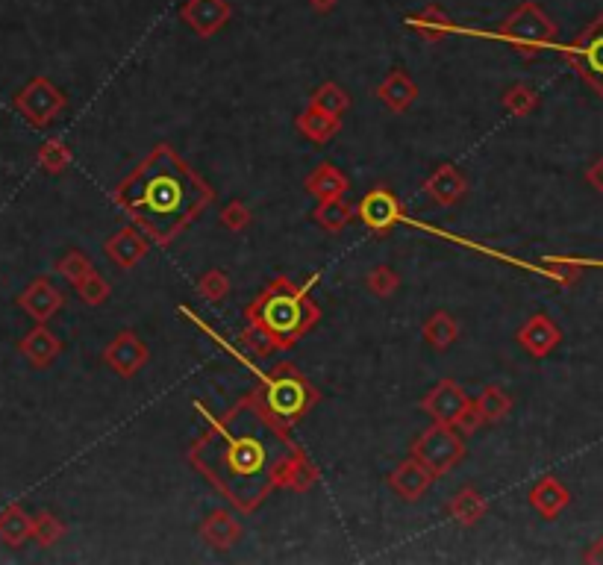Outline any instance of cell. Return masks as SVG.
<instances>
[{"label": "cell", "instance_id": "cell-38", "mask_svg": "<svg viewBox=\"0 0 603 565\" xmlns=\"http://www.w3.org/2000/svg\"><path fill=\"white\" fill-rule=\"evenodd\" d=\"M68 159H71V154H68V148L62 145V142H48L42 151H39V162H42V168L45 171H51V174H59L65 165H68Z\"/></svg>", "mask_w": 603, "mask_h": 565}, {"label": "cell", "instance_id": "cell-37", "mask_svg": "<svg viewBox=\"0 0 603 565\" xmlns=\"http://www.w3.org/2000/svg\"><path fill=\"white\" fill-rule=\"evenodd\" d=\"M253 221V212L248 206L242 204V201H230V204L221 209V224L227 227V230H245L248 224Z\"/></svg>", "mask_w": 603, "mask_h": 565}, {"label": "cell", "instance_id": "cell-9", "mask_svg": "<svg viewBox=\"0 0 603 565\" xmlns=\"http://www.w3.org/2000/svg\"><path fill=\"white\" fill-rule=\"evenodd\" d=\"M515 339H518V345H521L530 357L542 360V357H548L551 351L559 348V342H562V330H559V324L553 321L551 315L536 312V315H530V318L524 321V327L518 330Z\"/></svg>", "mask_w": 603, "mask_h": 565}, {"label": "cell", "instance_id": "cell-43", "mask_svg": "<svg viewBox=\"0 0 603 565\" xmlns=\"http://www.w3.org/2000/svg\"><path fill=\"white\" fill-rule=\"evenodd\" d=\"M583 563L603 565V536L601 539H595V542L583 551Z\"/></svg>", "mask_w": 603, "mask_h": 565}, {"label": "cell", "instance_id": "cell-18", "mask_svg": "<svg viewBox=\"0 0 603 565\" xmlns=\"http://www.w3.org/2000/svg\"><path fill=\"white\" fill-rule=\"evenodd\" d=\"M465 177L459 174V168L456 165H442V168H436L430 177H427V183H424V192L436 201V204H445L451 206L456 204L462 195H465Z\"/></svg>", "mask_w": 603, "mask_h": 565}, {"label": "cell", "instance_id": "cell-30", "mask_svg": "<svg viewBox=\"0 0 603 565\" xmlns=\"http://www.w3.org/2000/svg\"><path fill=\"white\" fill-rule=\"evenodd\" d=\"M474 407L480 410V415H483V421H501V418H506L509 415V410H512V398L503 392V389H498V386H486L483 392H480V398L474 401Z\"/></svg>", "mask_w": 603, "mask_h": 565}, {"label": "cell", "instance_id": "cell-23", "mask_svg": "<svg viewBox=\"0 0 603 565\" xmlns=\"http://www.w3.org/2000/svg\"><path fill=\"white\" fill-rule=\"evenodd\" d=\"M298 130H301L309 142L324 145V142H330V139L339 133V118H333V115H327V112L309 106L306 112L298 115Z\"/></svg>", "mask_w": 603, "mask_h": 565}, {"label": "cell", "instance_id": "cell-33", "mask_svg": "<svg viewBox=\"0 0 603 565\" xmlns=\"http://www.w3.org/2000/svg\"><path fill=\"white\" fill-rule=\"evenodd\" d=\"M56 271H59L71 286H80V283L95 271V265L83 257L80 251H71V254H65V257L56 262Z\"/></svg>", "mask_w": 603, "mask_h": 565}, {"label": "cell", "instance_id": "cell-26", "mask_svg": "<svg viewBox=\"0 0 603 565\" xmlns=\"http://www.w3.org/2000/svg\"><path fill=\"white\" fill-rule=\"evenodd\" d=\"M448 513H451L456 524L471 527V524H477L486 515V498L480 492H474V489H462V492H456L451 498Z\"/></svg>", "mask_w": 603, "mask_h": 565}, {"label": "cell", "instance_id": "cell-13", "mask_svg": "<svg viewBox=\"0 0 603 565\" xmlns=\"http://www.w3.org/2000/svg\"><path fill=\"white\" fill-rule=\"evenodd\" d=\"M401 215V201H398L389 189H377V192L365 195L362 204H359V221H362L365 227L377 230V233L395 227V224L401 221Z\"/></svg>", "mask_w": 603, "mask_h": 565}, {"label": "cell", "instance_id": "cell-20", "mask_svg": "<svg viewBox=\"0 0 603 565\" xmlns=\"http://www.w3.org/2000/svg\"><path fill=\"white\" fill-rule=\"evenodd\" d=\"M377 98L386 103L392 112H403L418 98V86L412 83V77L406 71L398 68V71H389L386 80L377 86Z\"/></svg>", "mask_w": 603, "mask_h": 565}, {"label": "cell", "instance_id": "cell-25", "mask_svg": "<svg viewBox=\"0 0 603 565\" xmlns=\"http://www.w3.org/2000/svg\"><path fill=\"white\" fill-rule=\"evenodd\" d=\"M409 24H412V30L421 33L427 42H439V39L451 36L453 30H456V24H453L451 18H448L439 6H427V9H421Z\"/></svg>", "mask_w": 603, "mask_h": 565}, {"label": "cell", "instance_id": "cell-15", "mask_svg": "<svg viewBox=\"0 0 603 565\" xmlns=\"http://www.w3.org/2000/svg\"><path fill=\"white\" fill-rule=\"evenodd\" d=\"M148 248H151V245H148L145 233L136 230V227H124V230H118V233L109 236L106 245H103L106 257L112 259L118 268H133L136 262H142V259L148 257Z\"/></svg>", "mask_w": 603, "mask_h": 565}, {"label": "cell", "instance_id": "cell-44", "mask_svg": "<svg viewBox=\"0 0 603 565\" xmlns=\"http://www.w3.org/2000/svg\"><path fill=\"white\" fill-rule=\"evenodd\" d=\"M336 3H339V0H309V6H312L315 12H330Z\"/></svg>", "mask_w": 603, "mask_h": 565}, {"label": "cell", "instance_id": "cell-45", "mask_svg": "<svg viewBox=\"0 0 603 565\" xmlns=\"http://www.w3.org/2000/svg\"><path fill=\"white\" fill-rule=\"evenodd\" d=\"M571 262H574V265H580V268H583V265H595V268H603V259H571Z\"/></svg>", "mask_w": 603, "mask_h": 565}, {"label": "cell", "instance_id": "cell-22", "mask_svg": "<svg viewBox=\"0 0 603 565\" xmlns=\"http://www.w3.org/2000/svg\"><path fill=\"white\" fill-rule=\"evenodd\" d=\"M312 483H315V468L306 463V457L295 448V451L283 460V465L277 468L274 486H280V489H292V492H306Z\"/></svg>", "mask_w": 603, "mask_h": 565}, {"label": "cell", "instance_id": "cell-14", "mask_svg": "<svg viewBox=\"0 0 603 565\" xmlns=\"http://www.w3.org/2000/svg\"><path fill=\"white\" fill-rule=\"evenodd\" d=\"M568 504H571V492H568V486H565L559 477H553V474H545V477L530 489V507L542 515L545 521L559 518V515L568 510Z\"/></svg>", "mask_w": 603, "mask_h": 565}, {"label": "cell", "instance_id": "cell-21", "mask_svg": "<svg viewBox=\"0 0 603 565\" xmlns=\"http://www.w3.org/2000/svg\"><path fill=\"white\" fill-rule=\"evenodd\" d=\"M201 536L206 539V542H209V545H212V548L224 551V548H233V545L242 539V524H239V521H236V518H233L230 513L215 510V513L203 521Z\"/></svg>", "mask_w": 603, "mask_h": 565}, {"label": "cell", "instance_id": "cell-1", "mask_svg": "<svg viewBox=\"0 0 603 565\" xmlns=\"http://www.w3.org/2000/svg\"><path fill=\"white\" fill-rule=\"evenodd\" d=\"M295 451L283 424L251 398L227 412L192 451V463L239 507L253 510L274 489L283 460Z\"/></svg>", "mask_w": 603, "mask_h": 565}, {"label": "cell", "instance_id": "cell-12", "mask_svg": "<svg viewBox=\"0 0 603 565\" xmlns=\"http://www.w3.org/2000/svg\"><path fill=\"white\" fill-rule=\"evenodd\" d=\"M468 404H471L468 395H465L453 380L436 383V386L424 395V401H421L424 412H430L439 424H456V418L468 410Z\"/></svg>", "mask_w": 603, "mask_h": 565}, {"label": "cell", "instance_id": "cell-29", "mask_svg": "<svg viewBox=\"0 0 603 565\" xmlns=\"http://www.w3.org/2000/svg\"><path fill=\"white\" fill-rule=\"evenodd\" d=\"M353 209L351 204L345 201V198H333V201H321L318 209H315V221L324 227V230H330V233H339L342 227H348V221H351Z\"/></svg>", "mask_w": 603, "mask_h": 565}, {"label": "cell", "instance_id": "cell-5", "mask_svg": "<svg viewBox=\"0 0 603 565\" xmlns=\"http://www.w3.org/2000/svg\"><path fill=\"white\" fill-rule=\"evenodd\" d=\"M262 404V410L271 418H277L280 424H292L295 418H301L303 412L315 404V392L306 383V377L298 374L292 365H280L262 386V395L256 398Z\"/></svg>", "mask_w": 603, "mask_h": 565}, {"label": "cell", "instance_id": "cell-35", "mask_svg": "<svg viewBox=\"0 0 603 565\" xmlns=\"http://www.w3.org/2000/svg\"><path fill=\"white\" fill-rule=\"evenodd\" d=\"M198 292H201L203 301H209V304H218V301H224V295L230 292V280H227V274L224 271H206L201 277V283H198Z\"/></svg>", "mask_w": 603, "mask_h": 565}, {"label": "cell", "instance_id": "cell-17", "mask_svg": "<svg viewBox=\"0 0 603 565\" xmlns=\"http://www.w3.org/2000/svg\"><path fill=\"white\" fill-rule=\"evenodd\" d=\"M303 189L312 195V198H318V201H333V198H345V192H348V177L336 168V165H330V162H321L309 177H306V183H303Z\"/></svg>", "mask_w": 603, "mask_h": 565}, {"label": "cell", "instance_id": "cell-24", "mask_svg": "<svg viewBox=\"0 0 603 565\" xmlns=\"http://www.w3.org/2000/svg\"><path fill=\"white\" fill-rule=\"evenodd\" d=\"M21 351H24V357L33 362L36 368H45V365H51V362L56 360L59 342H56V336H53L48 327H36V330L21 342Z\"/></svg>", "mask_w": 603, "mask_h": 565}, {"label": "cell", "instance_id": "cell-32", "mask_svg": "<svg viewBox=\"0 0 603 565\" xmlns=\"http://www.w3.org/2000/svg\"><path fill=\"white\" fill-rule=\"evenodd\" d=\"M309 106H315V109H321V112H327V115H333V118H342V112L351 106V98H348L336 83H324L321 89H315Z\"/></svg>", "mask_w": 603, "mask_h": 565}, {"label": "cell", "instance_id": "cell-6", "mask_svg": "<svg viewBox=\"0 0 603 565\" xmlns=\"http://www.w3.org/2000/svg\"><path fill=\"white\" fill-rule=\"evenodd\" d=\"M568 65L583 77V83L603 98V15L595 18L571 45L562 48Z\"/></svg>", "mask_w": 603, "mask_h": 565}, {"label": "cell", "instance_id": "cell-4", "mask_svg": "<svg viewBox=\"0 0 603 565\" xmlns=\"http://www.w3.org/2000/svg\"><path fill=\"white\" fill-rule=\"evenodd\" d=\"M498 36L521 56H536V53L548 51L556 45V24L539 3L527 0L503 18Z\"/></svg>", "mask_w": 603, "mask_h": 565}, {"label": "cell", "instance_id": "cell-3", "mask_svg": "<svg viewBox=\"0 0 603 565\" xmlns=\"http://www.w3.org/2000/svg\"><path fill=\"white\" fill-rule=\"evenodd\" d=\"M248 321L259 324L277 348H289L318 321V309L306 298V289L277 277L262 298L248 307Z\"/></svg>", "mask_w": 603, "mask_h": 565}, {"label": "cell", "instance_id": "cell-31", "mask_svg": "<svg viewBox=\"0 0 603 565\" xmlns=\"http://www.w3.org/2000/svg\"><path fill=\"white\" fill-rule=\"evenodd\" d=\"M30 530H33V518H27L24 510L9 507L6 513L0 515V536L9 545H24L30 539Z\"/></svg>", "mask_w": 603, "mask_h": 565}, {"label": "cell", "instance_id": "cell-10", "mask_svg": "<svg viewBox=\"0 0 603 565\" xmlns=\"http://www.w3.org/2000/svg\"><path fill=\"white\" fill-rule=\"evenodd\" d=\"M233 9L227 0H186L180 9V18L198 33V36H215L227 21H230Z\"/></svg>", "mask_w": 603, "mask_h": 565}, {"label": "cell", "instance_id": "cell-28", "mask_svg": "<svg viewBox=\"0 0 603 565\" xmlns=\"http://www.w3.org/2000/svg\"><path fill=\"white\" fill-rule=\"evenodd\" d=\"M503 109L515 118H527L539 109V92L530 89L527 83H515L512 89H506L503 95Z\"/></svg>", "mask_w": 603, "mask_h": 565}, {"label": "cell", "instance_id": "cell-34", "mask_svg": "<svg viewBox=\"0 0 603 565\" xmlns=\"http://www.w3.org/2000/svg\"><path fill=\"white\" fill-rule=\"evenodd\" d=\"M365 286H368V292H371V295H377V298H389V295H395V292H398L401 277H398V274H395L389 265H377L374 271H368Z\"/></svg>", "mask_w": 603, "mask_h": 565}, {"label": "cell", "instance_id": "cell-42", "mask_svg": "<svg viewBox=\"0 0 603 565\" xmlns=\"http://www.w3.org/2000/svg\"><path fill=\"white\" fill-rule=\"evenodd\" d=\"M586 183H589L598 195H603V156H598V159L586 168Z\"/></svg>", "mask_w": 603, "mask_h": 565}, {"label": "cell", "instance_id": "cell-11", "mask_svg": "<svg viewBox=\"0 0 603 565\" xmlns=\"http://www.w3.org/2000/svg\"><path fill=\"white\" fill-rule=\"evenodd\" d=\"M103 360H106V365H109L115 374L133 377V374L148 362V345H145L136 333L124 330V333H118V336L112 339V345L106 348Z\"/></svg>", "mask_w": 603, "mask_h": 565}, {"label": "cell", "instance_id": "cell-8", "mask_svg": "<svg viewBox=\"0 0 603 565\" xmlns=\"http://www.w3.org/2000/svg\"><path fill=\"white\" fill-rule=\"evenodd\" d=\"M62 106H65L62 92L53 86L51 80H45V77H36V80L21 92V98H18V109H21L33 124H39V127L48 124Z\"/></svg>", "mask_w": 603, "mask_h": 565}, {"label": "cell", "instance_id": "cell-7", "mask_svg": "<svg viewBox=\"0 0 603 565\" xmlns=\"http://www.w3.org/2000/svg\"><path fill=\"white\" fill-rule=\"evenodd\" d=\"M462 454H465V445L459 433L453 430V424H439V421L436 427H427L412 445V457L421 460L433 474H445L462 460Z\"/></svg>", "mask_w": 603, "mask_h": 565}, {"label": "cell", "instance_id": "cell-39", "mask_svg": "<svg viewBox=\"0 0 603 565\" xmlns=\"http://www.w3.org/2000/svg\"><path fill=\"white\" fill-rule=\"evenodd\" d=\"M62 521H56L51 513H42L39 518H33V530H30V536H36L42 545H53L59 536H62Z\"/></svg>", "mask_w": 603, "mask_h": 565}, {"label": "cell", "instance_id": "cell-36", "mask_svg": "<svg viewBox=\"0 0 603 565\" xmlns=\"http://www.w3.org/2000/svg\"><path fill=\"white\" fill-rule=\"evenodd\" d=\"M77 292H80L83 304H89V307H101L103 301L109 298V283L103 280L98 271H92V274L77 286Z\"/></svg>", "mask_w": 603, "mask_h": 565}, {"label": "cell", "instance_id": "cell-27", "mask_svg": "<svg viewBox=\"0 0 603 565\" xmlns=\"http://www.w3.org/2000/svg\"><path fill=\"white\" fill-rule=\"evenodd\" d=\"M424 339H427V345L430 348H436V351H445V348H451L453 342H456V336H459V327H456V321H453L451 312H433L427 321H424Z\"/></svg>", "mask_w": 603, "mask_h": 565}, {"label": "cell", "instance_id": "cell-16", "mask_svg": "<svg viewBox=\"0 0 603 565\" xmlns=\"http://www.w3.org/2000/svg\"><path fill=\"white\" fill-rule=\"evenodd\" d=\"M433 477H436V474H433L427 465L412 457V460H406V463H401L392 471L389 486L395 489V495H401L403 501H415V498H421V495L430 489Z\"/></svg>", "mask_w": 603, "mask_h": 565}, {"label": "cell", "instance_id": "cell-40", "mask_svg": "<svg viewBox=\"0 0 603 565\" xmlns=\"http://www.w3.org/2000/svg\"><path fill=\"white\" fill-rule=\"evenodd\" d=\"M242 342H245V345L251 348L256 357H265V354H271V351L277 348V345L271 342V336H268V333H265V330H262L259 324H251V327L245 330Z\"/></svg>", "mask_w": 603, "mask_h": 565}, {"label": "cell", "instance_id": "cell-19", "mask_svg": "<svg viewBox=\"0 0 603 565\" xmlns=\"http://www.w3.org/2000/svg\"><path fill=\"white\" fill-rule=\"evenodd\" d=\"M21 307L27 309V315H33L36 321H48L62 307V292L53 286L51 280H36L21 295Z\"/></svg>", "mask_w": 603, "mask_h": 565}, {"label": "cell", "instance_id": "cell-41", "mask_svg": "<svg viewBox=\"0 0 603 565\" xmlns=\"http://www.w3.org/2000/svg\"><path fill=\"white\" fill-rule=\"evenodd\" d=\"M483 424H486V421H483V415H480V410H477V407H474V401H471V404H468V410L456 418V424H453V427H459L462 433H474V430H477V427H483Z\"/></svg>", "mask_w": 603, "mask_h": 565}, {"label": "cell", "instance_id": "cell-2", "mask_svg": "<svg viewBox=\"0 0 603 565\" xmlns=\"http://www.w3.org/2000/svg\"><path fill=\"white\" fill-rule=\"evenodd\" d=\"M115 201L136 218L142 233L171 242L209 206L212 189L168 145H159L115 189Z\"/></svg>", "mask_w": 603, "mask_h": 565}]
</instances>
